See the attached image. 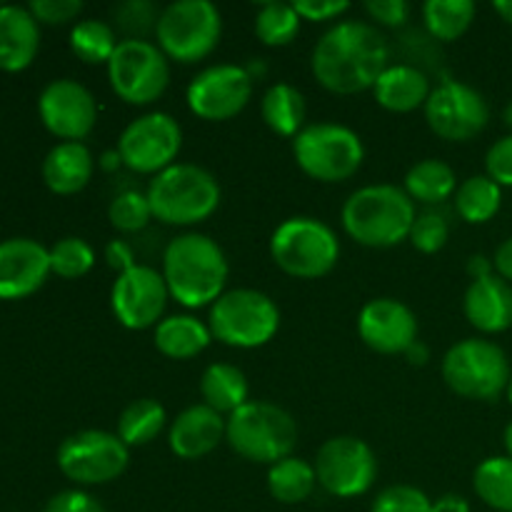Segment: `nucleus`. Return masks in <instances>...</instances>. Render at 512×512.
Here are the masks:
<instances>
[{"label": "nucleus", "instance_id": "9", "mask_svg": "<svg viewBox=\"0 0 512 512\" xmlns=\"http://www.w3.org/2000/svg\"><path fill=\"white\" fill-rule=\"evenodd\" d=\"M298 168L318 183H345L365 160L363 140L355 130L340 123L305 125L293 138Z\"/></svg>", "mask_w": 512, "mask_h": 512}, {"label": "nucleus", "instance_id": "40", "mask_svg": "<svg viewBox=\"0 0 512 512\" xmlns=\"http://www.w3.org/2000/svg\"><path fill=\"white\" fill-rule=\"evenodd\" d=\"M450 238V223L440 210H425L415 218L413 230H410V243L415 250L425 255H433L445 248Z\"/></svg>", "mask_w": 512, "mask_h": 512}, {"label": "nucleus", "instance_id": "46", "mask_svg": "<svg viewBox=\"0 0 512 512\" xmlns=\"http://www.w3.org/2000/svg\"><path fill=\"white\" fill-rule=\"evenodd\" d=\"M293 8L303 20L325 23V20H335L348 13L350 3H345V0H295Z\"/></svg>", "mask_w": 512, "mask_h": 512}, {"label": "nucleus", "instance_id": "48", "mask_svg": "<svg viewBox=\"0 0 512 512\" xmlns=\"http://www.w3.org/2000/svg\"><path fill=\"white\" fill-rule=\"evenodd\" d=\"M493 268L495 275H500L505 283L512 285V238L503 240V243L498 245V250H495L493 255Z\"/></svg>", "mask_w": 512, "mask_h": 512}, {"label": "nucleus", "instance_id": "3", "mask_svg": "<svg viewBox=\"0 0 512 512\" xmlns=\"http://www.w3.org/2000/svg\"><path fill=\"white\" fill-rule=\"evenodd\" d=\"M415 203L403 188L390 183L365 185L355 190L343 205V230L350 240L365 248H395L410 238Z\"/></svg>", "mask_w": 512, "mask_h": 512}, {"label": "nucleus", "instance_id": "25", "mask_svg": "<svg viewBox=\"0 0 512 512\" xmlns=\"http://www.w3.org/2000/svg\"><path fill=\"white\" fill-rule=\"evenodd\" d=\"M93 153L83 143H58L43 160V180L55 195H75L90 183Z\"/></svg>", "mask_w": 512, "mask_h": 512}, {"label": "nucleus", "instance_id": "2", "mask_svg": "<svg viewBox=\"0 0 512 512\" xmlns=\"http://www.w3.org/2000/svg\"><path fill=\"white\" fill-rule=\"evenodd\" d=\"M228 258L213 238L203 233H183L165 245L163 278L170 298L183 308L198 310L213 305L225 293Z\"/></svg>", "mask_w": 512, "mask_h": 512}, {"label": "nucleus", "instance_id": "44", "mask_svg": "<svg viewBox=\"0 0 512 512\" xmlns=\"http://www.w3.org/2000/svg\"><path fill=\"white\" fill-rule=\"evenodd\" d=\"M363 8L370 20L385 25V28H400L410 18V5L405 0H368Z\"/></svg>", "mask_w": 512, "mask_h": 512}, {"label": "nucleus", "instance_id": "36", "mask_svg": "<svg viewBox=\"0 0 512 512\" xmlns=\"http://www.w3.org/2000/svg\"><path fill=\"white\" fill-rule=\"evenodd\" d=\"M300 23L303 18L295 13L293 3H265L255 18V35L268 48H283L298 38Z\"/></svg>", "mask_w": 512, "mask_h": 512}, {"label": "nucleus", "instance_id": "6", "mask_svg": "<svg viewBox=\"0 0 512 512\" xmlns=\"http://www.w3.org/2000/svg\"><path fill=\"white\" fill-rule=\"evenodd\" d=\"M270 258L290 278L318 280L338 265L340 240L323 220L295 215L275 228Z\"/></svg>", "mask_w": 512, "mask_h": 512}, {"label": "nucleus", "instance_id": "39", "mask_svg": "<svg viewBox=\"0 0 512 512\" xmlns=\"http://www.w3.org/2000/svg\"><path fill=\"white\" fill-rule=\"evenodd\" d=\"M160 10L148 0H128L113 8V28L125 35L123 40H145V35L158 28Z\"/></svg>", "mask_w": 512, "mask_h": 512}, {"label": "nucleus", "instance_id": "51", "mask_svg": "<svg viewBox=\"0 0 512 512\" xmlns=\"http://www.w3.org/2000/svg\"><path fill=\"white\" fill-rule=\"evenodd\" d=\"M405 355H408L410 363H413V365H425V363H428V355L430 353H428V348H425V345L420 343V340H415V343L410 345L408 353H405Z\"/></svg>", "mask_w": 512, "mask_h": 512}, {"label": "nucleus", "instance_id": "12", "mask_svg": "<svg viewBox=\"0 0 512 512\" xmlns=\"http://www.w3.org/2000/svg\"><path fill=\"white\" fill-rule=\"evenodd\" d=\"M130 448L108 430H80L58 448L60 473L75 485H105L125 473Z\"/></svg>", "mask_w": 512, "mask_h": 512}, {"label": "nucleus", "instance_id": "56", "mask_svg": "<svg viewBox=\"0 0 512 512\" xmlns=\"http://www.w3.org/2000/svg\"><path fill=\"white\" fill-rule=\"evenodd\" d=\"M505 395H508V403H510V408H512V378H510V383H508V390H505Z\"/></svg>", "mask_w": 512, "mask_h": 512}, {"label": "nucleus", "instance_id": "8", "mask_svg": "<svg viewBox=\"0 0 512 512\" xmlns=\"http://www.w3.org/2000/svg\"><path fill=\"white\" fill-rule=\"evenodd\" d=\"M223 18L210 0H175L160 10L158 48L165 58L180 65H193L205 60L220 43Z\"/></svg>", "mask_w": 512, "mask_h": 512}, {"label": "nucleus", "instance_id": "31", "mask_svg": "<svg viewBox=\"0 0 512 512\" xmlns=\"http://www.w3.org/2000/svg\"><path fill=\"white\" fill-rule=\"evenodd\" d=\"M503 205V188L488 175H473L455 190V210L470 225H483L498 215Z\"/></svg>", "mask_w": 512, "mask_h": 512}, {"label": "nucleus", "instance_id": "29", "mask_svg": "<svg viewBox=\"0 0 512 512\" xmlns=\"http://www.w3.org/2000/svg\"><path fill=\"white\" fill-rule=\"evenodd\" d=\"M405 193L413 203L423 205H440L445 200L455 198V190H458V178H455V170L450 168L443 160H420L405 175Z\"/></svg>", "mask_w": 512, "mask_h": 512}, {"label": "nucleus", "instance_id": "41", "mask_svg": "<svg viewBox=\"0 0 512 512\" xmlns=\"http://www.w3.org/2000/svg\"><path fill=\"white\" fill-rule=\"evenodd\" d=\"M370 512H433V500L415 485H390L378 493Z\"/></svg>", "mask_w": 512, "mask_h": 512}, {"label": "nucleus", "instance_id": "16", "mask_svg": "<svg viewBox=\"0 0 512 512\" xmlns=\"http://www.w3.org/2000/svg\"><path fill=\"white\" fill-rule=\"evenodd\" d=\"M250 98H253V75L248 68L233 63L210 65L200 70L190 80L188 93H185L190 113L208 123L235 118L248 108Z\"/></svg>", "mask_w": 512, "mask_h": 512}, {"label": "nucleus", "instance_id": "4", "mask_svg": "<svg viewBox=\"0 0 512 512\" xmlns=\"http://www.w3.org/2000/svg\"><path fill=\"white\" fill-rule=\"evenodd\" d=\"M145 195L153 210V220L178 228L205 223L223 198L215 175L193 163L170 165L150 180Z\"/></svg>", "mask_w": 512, "mask_h": 512}, {"label": "nucleus", "instance_id": "18", "mask_svg": "<svg viewBox=\"0 0 512 512\" xmlns=\"http://www.w3.org/2000/svg\"><path fill=\"white\" fill-rule=\"evenodd\" d=\"M38 113L48 133L63 143H80L95 128L98 103L78 80L60 78L43 88L38 98Z\"/></svg>", "mask_w": 512, "mask_h": 512}, {"label": "nucleus", "instance_id": "28", "mask_svg": "<svg viewBox=\"0 0 512 512\" xmlns=\"http://www.w3.org/2000/svg\"><path fill=\"white\" fill-rule=\"evenodd\" d=\"M260 115L273 133L295 138L305 128V98L295 85L275 83L260 100Z\"/></svg>", "mask_w": 512, "mask_h": 512}, {"label": "nucleus", "instance_id": "14", "mask_svg": "<svg viewBox=\"0 0 512 512\" xmlns=\"http://www.w3.org/2000/svg\"><path fill=\"white\" fill-rule=\"evenodd\" d=\"M315 473L320 488L333 498H360L378 480V458L365 440L338 435L318 450Z\"/></svg>", "mask_w": 512, "mask_h": 512}, {"label": "nucleus", "instance_id": "55", "mask_svg": "<svg viewBox=\"0 0 512 512\" xmlns=\"http://www.w3.org/2000/svg\"><path fill=\"white\" fill-rule=\"evenodd\" d=\"M503 120H505V125H508V128L512 130V100L508 105H505V110H503Z\"/></svg>", "mask_w": 512, "mask_h": 512}, {"label": "nucleus", "instance_id": "21", "mask_svg": "<svg viewBox=\"0 0 512 512\" xmlns=\"http://www.w3.org/2000/svg\"><path fill=\"white\" fill-rule=\"evenodd\" d=\"M225 440V418L205 403L190 405L170 423L168 445L175 458L200 460Z\"/></svg>", "mask_w": 512, "mask_h": 512}, {"label": "nucleus", "instance_id": "53", "mask_svg": "<svg viewBox=\"0 0 512 512\" xmlns=\"http://www.w3.org/2000/svg\"><path fill=\"white\" fill-rule=\"evenodd\" d=\"M100 165H103L105 170H113V168H118V165H123V160H120L118 150H113V153H105V155H103V160H100Z\"/></svg>", "mask_w": 512, "mask_h": 512}, {"label": "nucleus", "instance_id": "30", "mask_svg": "<svg viewBox=\"0 0 512 512\" xmlns=\"http://www.w3.org/2000/svg\"><path fill=\"white\" fill-rule=\"evenodd\" d=\"M315 485H318L315 465L295 455L270 465L268 470V493L283 505L305 503L315 493Z\"/></svg>", "mask_w": 512, "mask_h": 512}, {"label": "nucleus", "instance_id": "13", "mask_svg": "<svg viewBox=\"0 0 512 512\" xmlns=\"http://www.w3.org/2000/svg\"><path fill=\"white\" fill-rule=\"evenodd\" d=\"M180 148H183V130L178 120L168 113H145L125 125L115 150L125 168L155 178L175 165Z\"/></svg>", "mask_w": 512, "mask_h": 512}, {"label": "nucleus", "instance_id": "42", "mask_svg": "<svg viewBox=\"0 0 512 512\" xmlns=\"http://www.w3.org/2000/svg\"><path fill=\"white\" fill-rule=\"evenodd\" d=\"M485 170H488L485 175L500 188H512V133L490 145L485 155Z\"/></svg>", "mask_w": 512, "mask_h": 512}, {"label": "nucleus", "instance_id": "20", "mask_svg": "<svg viewBox=\"0 0 512 512\" xmlns=\"http://www.w3.org/2000/svg\"><path fill=\"white\" fill-rule=\"evenodd\" d=\"M50 270V250L30 238L0 243V300H23L43 288Z\"/></svg>", "mask_w": 512, "mask_h": 512}, {"label": "nucleus", "instance_id": "24", "mask_svg": "<svg viewBox=\"0 0 512 512\" xmlns=\"http://www.w3.org/2000/svg\"><path fill=\"white\" fill-rule=\"evenodd\" d=\"M373 93L380 108L390 110V113H413L428 103L430 80L418 65H388L375 83Z\"/></svg>", "mask_w": 512, "mask_h": 512}, {"label": "nucleus", "instance_id": "23", "mask_svg": "<svg viewBox=\"0 0 512 512\" xmlns=\"http://www.w3.org/2000/svg\"><path fill=\"white\" fill-rule=\"evenodd\" d=\"M40 48V28L28 8L0 5V70L20 73L35 60Z\"/></svg>", "mask_w": 512, "mask_h": 512}, {"label": "nucleus", "instance_id": "22", "mask_svg": "<svg viewBox=\"0 0 512 512\" xmlns=\"http://www.w3.org/2000/svg\"><path fill=\"white\" fill-rule=\"evenodd\" d=\"M463 313L480 333H505L512 328V285L495 273L470 280L463 298Z\"/></svg>", "mask_w": 512, "mask_h": 512}, {"label": "nucleus", "instance_id": "1", "mask_svg": "<svg viewBox=\"0 0 512 512\" xmlns=\"http://www.w3.org/2000/svg\"><path fill=\"white\" fill-rule=\"evenodd\" d=\"M388 60V40L375 25L340 20L315 43L310 70L330 93L355 95L375 88Z\"/></svg>", "mask_w": 512, "mask_h": 512}, {"label": "nucleus", "instance_id": "43", "mask_svg": "<svg viewBox=\"0 0 512 512\" xmlns=\"http://www.w3.org/2000/svg\"><path fill=\"white\" fill-rule=\"evenodd\" d=\"M28 10L38 23L65 25L83 13V3L80 0H33Z\"/></svg>", "mask_w": 512, "mask_h": 512}, {"label": "nucleus", "instance_id": "47", "mask_svg": "<svg viewBox=\"0 0 512 512\" xmlns=\"http://www.w3.org/2000/svg\"><path fill=\"white\" fill-rule=\"evenodd\" d=\"M105 260H108V265L113 270H118L120 273H125V270H130L135 263V253L133 248H130L125 240H110L108 245H105Z\"/></svg>", "mask_w": 512, "mask_h": 512}, {"label": "nucleus", "instance_id": "34", "mask_svg": "<svg viewBox=\"0 0 512 512\" xmlns=\"http://www.w3.org/2000/svg\"><path fill=\"white\" fill-rule=\"evenodd\" d=\"M475 495L495 512H512V458L495 455L483 460L473 475Z\"/></svg>", "mask_w": 512, "mask_h": 512}, {"label": "nucleus", "instance_id": "54", "mask_svg": "<svg viewBox=\"0 0 512 512\" xmlns=\"http://www.w3.org/2000/svg\"><path fill=\"white\" fill-rule=\"evenodd\" d=\"M503 445H505V453H508V458H512V420L503 433Z\"/></svg>", "mask_w": 512, "mask_h": 512}, {"label": "nucleus", "instance_id": "37", "mask_svg": "<svg viewBox=\"0 0 512 512\" xmlns=\"http://www.w3.org/2000/svg\"><path fill=\"white\" fill-rule=\"evenodd\" d=\"M95 265V250L83 238H60L50 248V270L65 280H78L88 275Z\"/></svg>", "mask_w": 512, "mask_h": 512}, {"label": "nucleus", "instance_id": "45", "mask_svg": "<svg viewBox=\"0 0 512 512\" xmlns=\"http://www.w3.org/2000/svg\"><path fill=\"white\" fill-rule=\"evenodd\" d=\"M43 512H108L100 505L98 498H93L85 490H63L53 495L45 505Z\"/></svg>", "mask_w": 512, "mask_h": 512}, {"label": "nucleus", "instance_id": "52", "mask_svg": "<svg viewBox=\"0 0 512 512\" xmlns=\"http://www.w3.org/2000/svg\"><path fill=\"white\" fill-rule=\"evenodd\" d=\"M493 10L505 20V23L512 25V0H495Z\"/></svg>", "mask_w": 512, "mask_h": 512}, {"label": "nucleus", "instance_id": "32", "mask_svg": "<svg viewBox=\"0 0 512 512\" xmlns=\"http://www.w3.org/2000/svg\"><path fill=\"white\" fill-rule=\"evenodd\" d=\"M475 20L473 0H428L423 5L425 30L438 43H455Z\"/></svg>", "mask_w": 512, "mask_h": 512}, {"label": "nucleus", "instance_id": "10", "mask_svg": "<svg viewBox=\"0 0 512 512\" xmlns=\"http://www.w3.org/2000/svg\"><path fill=\"white\" fill-rule=\"evenodd\" d=\"M510 360L498 343L465 338L443 355V380L455 395L490 403L508 390Z\"/></svg>", "mask_w": 512, "mask_h": 512}, {"label": "nucleus", "instance_id": "33", "mask_svg": "<svg viewBox=\"0 0 512 512\" xmlns=\"http://www.w3.org/2000/svg\"><path fill=\"white\" fill-rule=\"evenodd\" d=\"M165 408L153 398L133 400L128 408L120 413L118 418V438L123 440L128 448H140L148 445L163 433L165 428Z\"/></svg>", "mask_w": 512, "mask_h": 512}, {"label": "nucleus", "instance_id": "15", "mask_svg": "<svg viewBox=\"0 0 512 512\" xmlns=\"http://www.w3.org/2000/svg\"><path fill=\"white\" fill-rule=\"evenodd\" d=\"M423 110L430 130L448 143H468L490 123V108L483 93L453 78H445L438 88L430 90Z\"/></svg>", "mask_w": 512, "mask_h": 512}, {"label": "nucleus", "instance_id": "5", "mask_svg": "<svg viewBox=\"0 0 512 512\" xmlns=\"http://www.w3.org/2000/svg\"><path fill=\"white\" fill-rule=\"evenodd\" d=\"M225 443L248 463L275 465L298 445V423L288 410L265 400H248L225 418Z\"/></svg>", "mask_w": 512, "mask_h": 512}, {"label": "nucleus", "instance_id": "19", "mask_svg": "<svg viewBox=\"0 0 512 512\" xmlns=\"http://www.w3.org/2000/svg\"><path fill=\"white\" fill-rule=\"evenodd\" d=\"M358 335L370 350L380 355L408 353L418 340V318L395 298H375L358 315Z\"/></svg>", "mask_w": 512, "mask_h": 512}, {"label": "nucleus", "instance_id": "11", "mask_svg": "<svg viewBox=\"0 0 512 512\" xmlns=\"http://www.w3.org/2000/svg\"><path fill=\"white\" fill-rule=\"evenodd\" d=\"M108 80L123 103L150 105L168 90L170 60L158 43L120 40L108 63Z\"/></svg>", "mask_w": 512, "mask_h": 512}, {"label": "nucleus", "instance_id": "27", "mask_svg": "<svg viewBox=\"0 0 512 512\" xmlns=\"http://www.w3.org/2000/svg\"><path fill=\"white\" fill-rule=\"evenodd\" d=\"M200 395L208 408L220 415H233L248 403V380L240 368L230 363H213L200 378Z\"/></svg>", "mask_w": 512, "mask_h": 512}, {"label": "nucleus", "instance_id": "50", "mask_svg": "<svg viewBox=\"0 0 512 512\" xmlns=\"http://www.w3.org/2000/svg\"><path fill=\"white\" fill-rule=\"evenodd\" d=\"M468 273L470 278L478 280V278H485V275H493L495 268H493V260L485 258V255H473L468 263Z\"/></svg>", "mask_w": 512, "mask_h": 512}, {"label": "nucleus", "instance_id": "35", "mask_svg": "<svg viewBox=\"0 0 512 512\" xmlns=\"http://www.w3.org/2000/svg\"><path fill=\"white\" fill-rule=\"evenodd\" d=\"M118 45V33L105 20H80L70 30V50L88 65H108Z\"/></svg>", "mask_w": 512, "mask_h": 512}, {"label": "nucleus", "instance_id": "7", "mask_svg": "<svg viewBox=\"0 0 512 512\" xmlns=\"http://www.w3.org/2000/svg\"><path fill=\"white\" fill-rule=\"evenodd\" d=\"M208 328L228 348H263L280 328V310L273 298L253 288L225 290L210 305Z\"/></svg>", "mask_w": 512, "mask_h": 512}, {"label": "nucleus", "instance_id": "49", "mask_svg": "<svg viewBox=\"0 0 512 512\" xmlns=\"http://www.w3.org/2000/svg\"><path fill=\"white\" fill-rule=\"evenodd\" d=\"M433 512H470V503L458 493H445L433 500Z\"/></svg>", "mask_w": 512, "mask_h": 512}, {"label": "nucleus", "instance_id": "38", "mask_svg": "<svg viewBox=\"0 0 512 512\" xmlns=\"http://www.w3.org/2000/svg\"><path fill=\"white\" fill-rule=\"evenodd\" d=\"M108 218L110 225L115 230H120V233H140L153 220L148 195L140 193V190H123L110 203Z\"/></svg>", "mask_w": 512, "mask_h": 512}, {"label": "nucleus", "instance_id": "17", "mask_svg": "<svg viewBox=\"0 0 512 512\" xmlns=\"http://www.w3.org/2000/svg\"><path fill=\"white\" fill-rule=\"evenodd\" d=\"M168 298L163 273L138 263L115 278L110 288V310L123 328L148 330L163 320Z\"/></svg>", "mask_w": 512, "mask_h": 512}, {"label": "nucleus", "instance_id": "26", "mask_svg": "<svg viewBox=\"0 0 512 512\" xmlns=\"http://www.w3.org/2000/svg\"><path fill=\"white\" fill-rule=\"evenodd\" d=\"M155 348L170 360H190L203 353L213 340L205 323L193 315H170L155 325Z\"/></svg>", "mask_w": 512, "mask_h": 512}]
</instances>
